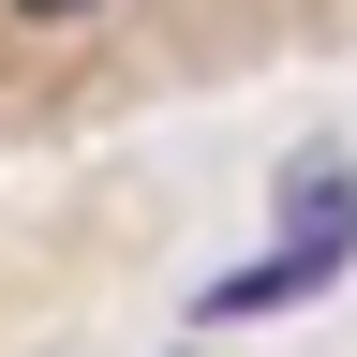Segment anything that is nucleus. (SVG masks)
Instances as JSON below:
<instances>
[{
	"label": "nucleus",
	"mask_w": 357,
	"mask_h": 357,
	"mask_svg": "<svg viewBox=\"0 0 357 357\" xmlns=\"http://www.w3.org/2000/svg\"><path fill=\"white\" fill-rule=\"evenodd\" d=\"M0 15H15V30H105L119 0H0Z\"/></svg>",
	"instance_id": "obj_2"
},
{
	"label": "nucleus",
	"mask_w": 357,
	"mask_h": 357,
	"mask_svg": "<svg viewBox=\"0 0 357 357\" xmlns=\"http://www.w3.org/2000/svg\"><path fill=\"white\" fill-rule=\"evenodd\" d=\"M357 268V164H312V178H283V253H253L238 283H208L194 312L208 328H238V312H298V298H328Z\"/></svg>",
	"instance_id": "obj_1"
}]
</instances>
